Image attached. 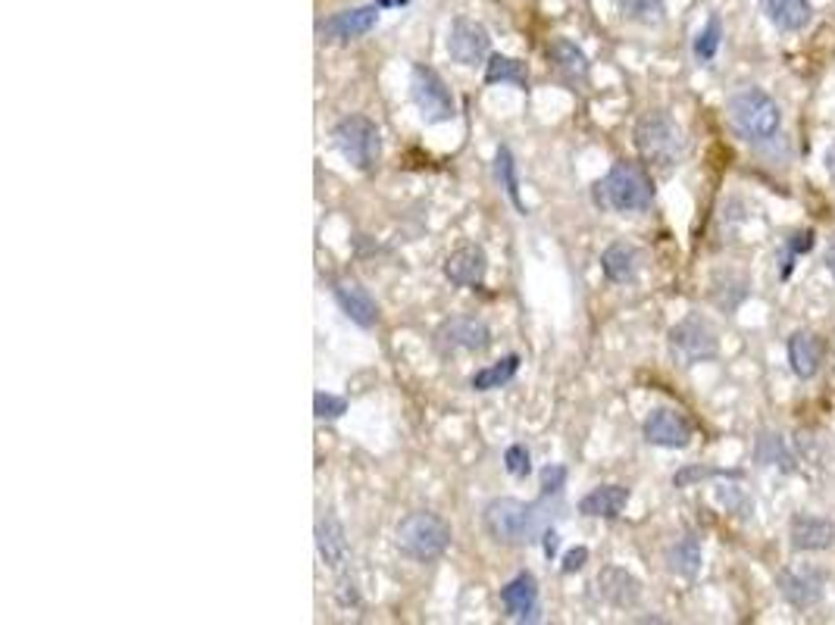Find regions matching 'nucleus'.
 <instances>
[{
	"label": "nucleus",
	"mask_w": 835,
	"mask_h": 625,
	"mask_svg": "<svg viewBox=\"0 0 835 625\" xmlns=\"http://www.w3.org/2000/svg\"><path fill=\"white\" fill-rule=\"evenodd\" d=\"M826 172H829V179H833L835 185V141L829 145V150H826Z\"/></svg>",
	"instance_id": "nucleus-39"
},
{
	"label": "nucleus",
	"mask_w": 835,
	"mask_h": 625,
	"mask_svg": "<svg viewBox=\"0 0 835 625\" xmlns=\"http://www.w3.org/2000/svg\"><path fill=\"white\" fill-rule=\"evenodd\" d=\"M335 304L341 307V312L357 323L360 329H369V326H376L379 323V307H376V300L369 297V291L364 285H357V281H338L332 288Z\"/></svg>",
	"instance_id": "nucleus-15"
},
{
	"label": "nucleus",
	"mask_w": 835,
	"mask_h": 625,
	"mask_svg": "<svg viewBox=\"0 0 835 625\" xmlns=\"http://www.w3.org/2000/svg\"><path fill=\"white\" fill-rule=\"evenodd\" d=\"M379 22V3H367V7H351V10H341V13H332L329 19L319 22V34L322 41H357L367 32L376 29Z\"/></svg>",
	"instance_id": "nucleus-12"
},
{
	"label": "nucleus",
	"mask_w": 835,
	"mask_h": 625,
	"mask_svg": "<svg viewBox=\"0 0 835 625\" xmlns=\"http://www.w3.org/2000/svg\"><path fill=\"white\" fill-rule=\"evenodd\" d=\"M317 550L326 566H341L348 557V542H345V528L335 516H322L317 523Z\"/></svg>",
	"instance_id": "nucleus-23"
},
{
	"label": "nucleus",
	"mask_w": 835,
	"mask_h": 625,
	"mask_svg": "<svg viewBox=\"0 0 835 625\" xmlns=\"http://www.w3.org/2000/svg\"><path fill=\"white\" fill-rule=\"evenodd\" d=\"M485 85H517V88H529V69L517 57H504L495 53L485 63Z\"/></svg>",
	"instance_id": "nucleus-24"
},
{
	"label": "nucleus",
	"mask_w": 835,
	"mask_h": 625,
	"mask_svg": "<svg viewBox=\"0 0 835 625\" xmlns=\"http://www.w3.org/2000/svg\"><path fill=\"white\" fill-rule=\"evenodd\" d=\"M548 60L554 69L567 79L569 85H579L588 79V57L583 53L579 44H573L569 38H554L548 44Z\"/></svg>",
	"instance_id": "nucleus-21"
},
{
	"label": "nucleus",
	"mask_w": 835,
	"mask_h": 625,
	"mask_svg": "<svg viewBox=\"0 0 835 625\" xmlns=\"http://www.w3.org/2000/svg\"><path fill=\"white\" fill-rule=\"evenodd\" d=\"M667 563L676 576L695 578L698 576V569H702V542H698L695 535H683L679 542L669 547Z\"/></svg>",
	"instance_id": "nucleus-26"
},
{
	"label": "nucleus",
	"mask_w": 835,
	"mask_h": 625,
	"mask_svg": "<svg viewBox=\"0 0 835 625\" xmlns=\"http://www.w3.org/2000/svg\"><path fill=\"white\" fill-rule=\"evenodd\" d=\"M645 442L654 447H669V450H683L692 442L695 428L685 419L679 410H669V407H657L652 410V416L645 419Z\"/></svg>",
	"instance_id": "nucleus-11"
},
{
	"label": "nucleus",
	"mask_w": 835,
	"mask_h": 625,
	"mask_svg": "<svg viewBox=\"0 0 835 625\" xmlns=\"http://www.w3.org/2000/svg\"><path fill=\"white\" fill-rule=\"evenodd\" d=\"M788 363L798 379H814L823 366V341L814 331H795L788 338Z\"/></svg>",
	"instance_id": "nucleus-18"
},
{
	"label": "nucleus",
	"mask_w": 835,
	"mask_h": 625,
	"mask_svg": "<svg viewBox=\"0 0 835 625\" xmlns=\"http://www.w3.org/2000/svg\"><path fill=\"white\" fill-rule=\"evenodd\" d=\"M598 592L607 604H614V607H635L638 604V597H642V585H638V578L629 576L626 569H619V566H607L602 576H598Z\"/></svg>",
	"instance_id": "nucleus-19"
},
{
	"label": "nucleus",
	"mask_w": 835,
	"mask_h": 625,
	"mask_svg": "<svg viewBox=\"0 0 835 625\" xmlns=\"http://www.w3.org/2000/svg\"><path fill=\"white\" fill-rule=\"evenodd\" d=\"M602 269H604V276H607V281H617V285L633 281L635 272H638V254H635V247L610 245L607 250H604Z\"/></svg>",
	"instance_id": "nucleus-25"
},
{
	"label": "nucleus",
	"mask_w": 835,
	"mask_h": 625,
	"mask_svg": "<svg viewBox=\"0 0 835 625\" xmlns=\"http://www.w3.org/2000/svg\"><path fill=\"white\" fill-rule=\"evenodd\" d=\"M519 369V357L517 354H507L498 363H491V366H485L479 373H473V379H469V388L473 391H495V388H501L507 381L517 376Z\"/></svg>",
	"instance_id": "nucleus-27"
},
{
	"label": "nucleus",
	"mask_w": 835,
	"mask_h": 625,
	"mask_svg": "<svg viewBox=\"0 0 835 625\" xmlns=\"http://www.w3.org/2000/svg\"><path fill=\"white\" fill-rule=\"evenodd\" d=\"M595 200L607 210H617V214H642L654 204V181L642 163L619 160L595 185Z\"/></svg>",
	"instance_id": "nucleus-2"
},
{
	"label": "nucleus",
	"mask_w": 835,
	"mask_h": 625,
	"mask_svg": "<svg viewBox=\"0 0 835 625\" xmlns=\"http://www.w3.org/2000/svg\"><path fill=\"white\" fill-rule=\"evenodd\" d=\"M669 350L683 366L714 360L719 350L717 329L704 316H685L683 323L669 329Z\"/></svg>",
	"instance_id": "nucleus-8"
},
{
	"label": "nucleus",
	"mask_w": 835,
	"mask_h": 625,
	"mask_svg": "<svg viewBox=\"0 0 835 625\" xmlns=\"http://www.w3.org/2000/svg\"><path fill=\"white\" fill-rule=\"evenodd\" d=\"M332 145L360 172L376 169L382 157V132L367 116H345L332 129Z\"/></svg>",
	"instance_id": "nucleus-6"
},
{
	"label": "nucleus",
	"mask_w": 835,
	"mask_h": 625,
	"mask_svg": "<svg viewBox=\"0 0 835 625\" xmlns=\"http://www.w3.org/2000/svg\"><path fill=\"white\" fill-rule=\"evenodd\" d=\"M823 585L826 576L814 569V566H798V569H785L779 576V594L792 607H814L823 597Z\"/></svg>",
	"instance_id": "nucleus-13"
},
{
	"label": "nucleus",
	"mask_w": 835,
	"mask_h": 625,
	"mask_svg": "<svg viewBox=\"0 0 835 625\" xmlns=\"http://www.w3.org/2000/svg\"><path fill=\"white\" fill-rule=\"evenodd\" d=\"M504 466L514 478H526L533 473V454L526 445H510L504 450Z\"/></svg>",
	"instance_id": "nucleus-33"
},
{
	"label": "nucleus",
	"mask_w": 835,
	"mask_h": 625,
	"mask_svg": "<svg viewBox=\"0 0 835 625\" xmlns=\"http://www.w3.org/2000/svg\"><path fill=\"white\" fill-rule=\"evenodd\" d=\"M541 544H545V557H554V554H557V544H560L557 532H554V528H545V535H541Z\"/></svg>",
	"instance_id": "nucleus-38"
},
{
	"label": "nucleus",
	"mask_w": 835,
	"mask_h": 625,
	"mask_svg": "<svg viewBox=\"0 0 835 625\" xmlns=\"http://www.w3.org/2000/svg\"><path fill=\"white\" fill-rule=\"evenodd\" d=\"M764 13L779 32H798L814 17L811 0H764Z\"/></svg>",
	"instance_id": "nucleus-22"
},
{
	"label": "nucleus",
	"mask_w": 835,
	"mask_h": 625,
	"mask_svg": "<svg viewBox=\"0 0 835 625\" xmlns=\"http://www.w3.org/2000/svg\"><path fill=\"white\" fill-rule=\"evenodd\" d=\"M433 345L438 354H445V357H451V354H460V350H467V354H479L485 347L491 345V331L485 326L483 319H476V316H451V319H445L433 335Z\"/></svg>",
	"instance_id": "nucleus-9"
},
{
	"label": "nucleus",
	"mask_w": 835,
	"mask_h": 625,
	"mask_svg": "<svg viewBox=\"0 0 835 625\" xmlns=\"http://www.w3.org/2000/svg\"><path fill=\"white\" fill-rule=\"evenodd\" d=\"M545 507L541 504H526L517 497H495L488 500L483 510L485 535L504 547H523V544L538 542L545 535Z\"/></svg>",
	"instance_id": "nucleus-1"
},
{
	"label": "nucleus",
	"mask_w": 835,
	"mask_h": 625,
	"mask_svg": "<svg viewBox=\"0 0 835 625\" xmlns=\"http://www.w3.org/2000/svg\"><path fill=\"white\" fill-rule=\"evenodd\" d=\"M501 607L510 619H535L538 613V585L529 573H519L517 578H510L501 588Z\"/></svg>",
	"instance_id": "nucleus-16"
},
{
	"label": "nucleus",
	"mask_w": 835,
	"mask_h": 625,
	"mask_svg": "<svg viewBox=\"0 0 835 625\" xmlns=\"http://www.w3.org/2000/svg\"><path fill=\"white\" fill-rule=\"evenodd\" d=\"M729 122L738 138L764 145L779 132V107L761 88H742L729 98Z\"/></svg>",
	"instance_id": "nucleus-5"
},
{
	"label": "nucleus",
	"mask_w": 835,
	"mask_h": 625,
	"mask_svg": "<svg viewBox=\"0 0 835 625\" xmlns=\"http://www.w3.org/2000/svg\"><path fill=\"white\" fill-rule=\"evenodd\" d=\"M788 538H792V547L802 550V554H814V550H826L833 547L835 542V526L829 519H819V516H795L792 519V528H788Z\"/></svg>",
	"instance_id": "nucleus-17"
},
{
	"label": "nucleus",
	"mask_w": 835,
	"mask_h": 625,
	"mask_svg": "<svg viewBox=\"0 0 835 625\" xmlns=\"http://www.w3.org/2000/svg\"><path fill=\"white\" fill-rule=\"evenodd\" d=\"M495 176L501 181V188L507 191V198L510 204L517 207L519 214H526V207H523V200H519V179H517V160H514V153L510 148H498V157H495Z\"/></svg>",
	"instance_id": "nucleus-29"
},
{
	"label": "nucleus",
	"mask_w": 835,
	"mask_h": 625,
	"mask_svg": "<svg viewBox=\"0 0 835 625\" xmlns=\"http://www.w3.org/2000/svg\"><path fill=\"white\" fill-rule=\"evenodd\" d=\"M488 272V257L483 247L467 245L457 247L451 257L445 260V276L457 288H479Z\"/></svg>",
	"instance_id": "nucleus-14"
},
{
	"label": "nucleus",
	"mask_w": 835,
	"mask_h": 625,
	"mask_svg": "<svg viewBox=\"0 0 835 625\" xmlns=\"http://www.w3.org/2000/svg\"><path fill=\"white\" fill-rule=\"evenodd\" d=\"M629 504V488L623 485H602L595 492H588L579 500V513L592 516V519H617L619 513L626 510Z\"/></svg>",
	"instance_id": "nucleus-20"
},
{
	"label": "nucleus",
	"mask_w": 835,
	"mask_h": 625,
	"mask_svg": "<svg viewBox=\"0 0 835 625\" xmlns=\"http://www.w3.org/2000/svg\"><path fill=\"white\" fill-rule=\"evenodd\" d=\"M719 38H723V26H719L717 17H710V22H707L702 32H698V38H695V57L704 60V63L714 60V57H717Z\"/></svg>",
	"instance_id": "nucleus-32"
},
{
	"label": "nucleus",
	"mask_w": 835,
	"mask_h": 625,
	"mask_svg": "<svg viewBox=\"0 0 835 625\" xmlns=\"http://www.w3.org/2000/svg\"><path fill=\"white\" fill-rule=\"evenodd\" d=\"M817 245V235L807 229V231H795L788 241H785V257L779 254V279H788V272H792V260L798 257V254H807L811 247Z\"/></svg>",
	"instance_id": "nucleus-31"
},
{
	"label": "nucleus",
	"mask_w": 835,
	"mask_h": 625,
	"mask_svg": "<svg viewBox=\"0 0 835 625\" xmlns=\"http://www.w3.org/2000/svg\"><path fill=\"white\" fill-rule=\"evenodd\" d=\"M754 457L764 463V466H785V469H792V457H788V450H785L783 438L779 435H761L757 438V447H754Z\"/></svg>",
	"instance_id": "nucleus-30"
},
{
	"label": "nucleus",
	"mask_w": 835,
	"mask_h": 625,
	"mask_svg": "<svg viewBox=\"0 0 835 625\" xmlns=\"http://www.w3.org/2000/svg\"><path fill=\"white\" fill-rule=\"evenodd\" d=\"M395 3H404V0H379V7H395Z\"/></svg>",
	"instance_id": "nucleus-41"
},
{
	"label": "nucleus",
	"mask_w": 835,
	"mask_h": 625,
	"mask_svg": "<svg viewBox=\"0 0 835 625\" xmlns=\"http://www.w3.org/2000/svg\"><path fill=\"white\" fill-rule=\"evenodd\" d=\"M564 478H567V473H564V466H548V469L541 473V488H545V494L560 492Z\"/></svg>",
	"instance_id": "nucleus-35"
},
{
	"label": "nucleus",
	"mask_w": 835,
	"mask_h": 625,
	"mask_svg": "<svg viewBox=\"0 0 835 625\" xmlns=\"http://www.w3.org/2000/svg\"><path fill=\"white\" fill-rule=\"evenodd\" d=\"M451 526L438 513L429 510L407 513L401 523H398V532H395L398 550L407 559H414V563H435V559H441L448 554V547H451Z\"/></svg>",
	"instance_id": "nucleus-3"
},
{
	"label": "nucleus",
	"mask_w": 835,
	"mask_h": 625,
	"mask_svg": "<svg viewBox=\"0 0 835 625\" xmlns=\"http://www.w3.org/2000/svg\"><path fill=\"white\" fill-rule=\"evenodd\" d=\"M491 50V38H488V29L476 19H454L451 32H448V53H451L454 63L460 67H476L483 63Z\"/></svg>",
	"instance_id": "nucleus-10"
},
{
	"label": "nucleus",
	"mask_w": 835,
	"mask_h": 625,
	"mask_svg": "<svg viewBox=\"0 0 835 625\" xmlns=\"http://www.w3.org/2000/svg\"><path fill=\"white\" fill-rule=\"evenodd\" d=\"M826 266H829V272L835 276V235L829 238V245H826Z\"/></svg>",
	"instance_id": "nucleus-40"
},
{
	"label": "nucleus",
	"mask_w": 835,
	"mask_h": 625,
	"mask_svg": "<svg viewBox=\"0 0 835 625\" xmlns=\"http://www.w3.org/2000/svg\"><path fill=\"white\" fill-rule=\"evenodd\" d=\"M635 148H638L645 163L673 169L683 160L685 135L673 116L664 113V110H648L635 122Z\"/></svg>",
	"instance_id": "nucleus-4"
},
{
	"label": "nucleus",
	"mask_w": 835,
	"mask_h": 625,
	"mask_svg": "<svg viewBox=\"0 0 835 625\" xmlns=\"http://www.w3.org/2000/svg\"><path fill=\"white\" fill-rule=\"evenodd\" d=\"M410 98L417 103L423 122H429V126L451 122L454 116H457V103H454L451 88H448L445 79L429 67L410 69Z\"/></svg>",
	"instance_id": "nucleus-7"
},
{
	"label": "nucleus",
	"mask_w": 835,
	"mask_h": 625,
	"mask_svg": "<svg viewBox=\"0 0 835 625\" xmlns=\"http://www.w3.org/2000/svg\"><path fill=\"white\" fill-rule=\"evenodd\" d=\"M707 476H723V473H714V469H698V466H692V469H683V473H676V485L679 488H685L688 482H695V478H707Z\"/></svg>",
	"instance_id": "nucleus-37"
},
{
	"label": "nucleus",
	"mask_w": 835,
	"mask_h": 625,
	"mask_svg": "<svg viewBox=\"0 0 835 625\" xmlns=\"http://www.w3.org/2000/svg\"><path fill=\"white\" fill-rule=\"evenodd\" d=\"M619 17L638 22V26H654L664 19L667 0H617Z\"/></svg>",
	"instance_id": "nucleus-28"
},
{
	"label": "nucleus",
	"mask_w": 835,
	"mask_h": 625,
	"mask_svg": "<svg viewBox=\"0 0 835 625\" xmlns=\"http://www.w3.org/2000/svg\"><path fill=\"white\" fill-rule=\"evenodd\" d=\"M314 413H317V419H338V416L348 413V400L338 395H322V391H319V395L314 397Z\"/></svg>",
	"instance_id": "nucleus-34"
},
{
	"label": "nucleus",
	"mask_w": 835,
	"mask_h": 625,
	"mask_svg": "<svg viewBox=\"0 0 835 625\" xmlns=\"http://www.w3.org/2000/svg\"><path fill=\"white\" fill-rule=\"evenodd\" d=\"M585 559H588V550H585V547H573V550H567V557H564V573H579L585 566Z\"/></svg>",
	"instance_id": "nucleus-36"
}]
</instances>
